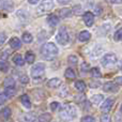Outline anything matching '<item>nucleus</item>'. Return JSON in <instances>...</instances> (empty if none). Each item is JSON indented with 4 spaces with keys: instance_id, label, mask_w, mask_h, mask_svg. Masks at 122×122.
<instances>
[{
    "instance_id": "39448f33",
    "label": "nucleus",
    "mask_w": 122,
    "mask_h": 122,
    "mask_svg": "<svg viewBox=\"0 0 122 122\" xmlns=\"http://www.w3.org/2000/svg\"><path fill=\"white\" fill-rule=\"evenodd\" d=\"M44 71H45L44 63H36L31 69V76L33 78H40L44 74Z\"/></svg>"
},
{
    "instance_id": "c9c22d12",
    "label": "nucleus",
    "mask_w": 122,
    "mask_h": 122,
    "mask_svg": "<svg viewBox=\"0 0 122 122\" xmlns=\"http://www.w3.org/2000/svg\"><path fill=\"white\" fill-rule=\"evenodd\" d=\"M84 100H85V95H77V97H75V101H76V102H78V103H79L80 101L82 102Z\"/></svg>"
},
{
    "instance_id": "412c9836",
    "label": "nucleus",
    "mask_w": 122,
    "mask_h": 122,
    "mask_svg": "<svg viewBox=\"0 0 122 122\" xmlns=\"http://www.w3.org/2000/svg\"><path fill=\"white\" fill-rule=\"evenodd\" d=\"M75 88L77 89L78 91H84L86 89V84H85L82 80H77L75 82Z\"/></svg>"
},
{
    "instance_id": "a211bd4d",
    "label": "nucleus",
    "mask_w": 122,
    "mask_h": 122,
    "mask_svg": "<svg viewBox=\"0 0 122 122\" xmlns=\"http://www.w3.org/2000/svg\"><path fill=\"white\" fill-rule=\"evenodd\" d=\"M13 61H14V63L16 65H18V66H23V65L25 64V61H24V58L21 57V55H16L13 58Z\"/></svg>"
},
{
    "instance_id": "4c0bfd02",
    "label": "nucleus",
    "mask_w": 122,
    "mask_h": 122,
    "mask_svg": "<svg viewBox=\"0 0 122 122\" xmlns=\"http://www.w3.org/2000/svg\"><path fill=\"white\" fill-rule=\"evenodd\" d=\"M8 57H9V51H4V53H2L1 56H0L1 59H6Z\"/></svg>"
},
{
    "instance_id": "9b49d317",
    "label": "nucleus",
    "mask_w": 122,
    "mask_h": 122,
    "mask_svg": "<svg viewBox=\"0 0 122 122\" xmlns=\"http://www.w3.org/2000/svg\"><path fill=\"white\" fill-rule=\"evenodd\" d=\"M61 85V80L59 78H51V80H48V82H47V86L49 87V88H58Z\"/></svg>"
},
{
    "instance_id": "72a5a7b5",
    "label": "nucleus",
    "mask_w": 122,
    "mask_h": 122,
    "mask_svg": "<svg viewBox=\"0 0 122 122\" xmlns=\"http://www.w3.org/2000/svg\"><path fill=\"white\" fill-rule=\"evenodd\" d=\"M58 107H59V103H58V102H53V103L51 104V109L53 110V112L58 109Z\"/></svg>"
},
{
    "instance_id": "a19ab883",
    "label": "nucleus",
    "mask_w": 122,
    "mask_h": 122,
    "mask_svg": "<svg viewBox=\"0 0 122 122\" xmlns=\"http://www.w3.org/2000/svg\"><path fill=\"white\" fill-rule=\"evenodd\" d=\"M109 120V118H108L107 115H104L103 117H102V121H108Z\"/></svg>"
},
{
    "instance_id": "79ce46f5",
    "label": "nucleus",
    "mask_w": 122,
    "mask_h": 122,
    "mask_svg": "<svg viewBox=\"0 0 122 122\" xmlns=\"http://www.w3.org/2000/svg\"><path fill=\"white\" fill-rule=\"evenodd\" d=\"M29 1V3H31V4H36L39 2V0H28Z\"/></svg>"
},
{
    "instance_id": "6e6552de",
    "label": "nucleus",
    "mask_w": 122,
    "mask_h": 122,
    "mask_svg": "<svg viewBox=\"0 0 122 122\" xmlns=\"http://www.w3.org/2000/svg\"><path fill=\"white\" fill-rule=\"evenodd\" d=\"M84 21L88 27L92 26L93 23H94V15H93L91 12H86L84 14Z\"/></svg>"
},
{
    "instance_id": "2f4dec72",
    "label": "nucleus",
    "mask_w": 122,
    "mask_h": 122,
    "mask_svg": "<svg viewBox=\"0 0 122 122\" xmlns=\"http://www.w3.org/2000/svg\"><path fill=\"white\" fill-rule=\"evenodd\" d=\"M8 100V97L5 95V93H0V105L4 104Z\"/></svg>"
},
{
    "instance_id": "a878e982",
    "label": "nucleus",
    "mask_w": 122,
    "mask_h": 122,
    "mask_svg": "<svg viewBox=\"0 0 122 122\" xmlns=\"http://www.w3.org/2000/svg\"><path fill=\"white\" fill-rule=\"evenodd\" d=\"M91 75L93 76V77L95 78H99L101 77V72H100V70L97 69V67H93V69H91Z\"/></svg>"
},
{
    "instance_id": "aec40b11",
    "label": "nucleus",
    "mask_w": 122,
    "mask_h": 122,
    "mask_svg": "<svg viewBox=\"0 0 122 122\" xmlns=\"http://www.w3.org/2000/svg\"><path fill=\"white\" fill-rule=\"evenodd\" d=\"M103 95L102 94H95L92 97V99H91V101H92L93 104H95V105H99L100 103H101L102 101H103Z\"/></svg>"
},
{
    "instance_id": "f704fd0d",
    "label": "nucleus",
    "mask_w": 122,
    "mask_h": 122,
    "mask_svg": "<svg viewBox=\"0 0 122 122\" xmlns=\"http://www.w3.org/2000/svg\"><path fill=\"white\" fill-rule=\"evenodd\" d=\"M81 121H95V119L91 116H86V117H82Z\"/></svg>"
},
{
    "instance_id": "4be33fe9",
    "label": "nucleus",
    "mask_w": 122,
    "mask_h": 122,
    "mask_svg": "<svg viewBox=\"0 0 122 122\" xmlns=\"http://www.w3.org/2000/svg\"><path fill=\"white\" fill-rule=\"evenodd\" d=\"M3 85H4V87H14L15 86V81H14V79H13V78L8 77V78H5V79H4Z\"/></svg>"
},
{
    "instance_id": "e433bc0d",
    "label": "nucleus",
    "mask_w": 122,
    "mask_h": 122,
    "mask_svg": "<svg viewBox=\"0 0 122 122\" xmlns=\"http://www.w3.org/2000/svg\"><path fill=\"white\" fill-rule=\"evenodd\" d=\"M28 80H29V78H28L27 76H23V77H20V82L21 84H27Z\"/></svg>"
},
{
    "instance_id": "37998d69",
    "label": "nucleus",
    "mask_w": 122,
    "mask_h": 122,
    "mask_svg": "<svg viewBox=\"0 0 122 122\" xmlns=\"http://www.w3.org/2000/svg\"><path fill=\"white\" fill-rule=\"evenodd\" d=\"M122 0H112V3H121Z\"/></svg>"
},
{
    "instance_id": "f8f14e48",
    "label": "nucleus",
    "mask_w": 122,
    "mask_h": 122,
    "mask_svg": "<svg viewBox=\"0 0 122 122\" xmlns=\"http://www.w3.org/2000/svg\"><path fill=\"white\" fill-rule=\"evenodd\" d=\"M90 38H91V34L88 31H81L79 33V36H78V39L81 42H87V41L90 40Z\"/></svg>"
},
{
    "instance_id": "bb28decb",
    "label": "nucleus",
    "mask_w": 122,
    "mask_h": 122,
    "mask_svg": "<svg viewBox=\"0 0 122 122\" xmlns=\"http://www.w3.org/2000/svg\"><path fill=\"white\" fill-rule=\"evenodd\" d=\"M36 120H39V121H49V120H51V117L49 114H43V115H41Z\"/></svg>"
},
{
    "instance_id": "4468645a",
    "label": "nucleus",
    "mask_w": 122,
    "mask_h": 122,
    "mask_svg": "<svg viewBox=\"0 0 122 122\" xmlns=\"http://www.w3.org/2000/svg\"><path fill=\"white\" fill-rule=\"evenodd\" d=\"M64 76L67 78V79H74V78L76 77V74L72 67H67L64 72Z\"/></svg>"
},
{
    "instance_id": "f257e3e1",
    "label": "nucleus",
    "mask_w": 122,
    "mask_h": 122,
    "mask_svg": "<svg viewBox=\"0 0 122 122\" xmlns=\"http://www.w3.org/2000/svg\"><path fill=\"white\" fill-rule=\"evenodd\" d=\"M41 54L46 60H53L58 54V47L54 43H46L41 48Z\"/></svg>"
},
{
    "instance_id": "a18cd8bd",
    "label": "nucleus",
    "mask_w": 122,
    "mask_h": 122,
    "mask_svg": "<svg viewBox=\"0 0 122 122\" xmlns=\"http://www.w3.org/2000/svg\"><path fill=\"white\" fill-rule=\"evenodd\" d=\"M120 112H121V114H122V105H121V107H120Z\"/></svg>"
},
{
    "instance_id": "6ab92c4d",
    "label": "nucleus",
    "mask_w": 122,
    "mask_h": 122,
    "mask_svg": "<svg viewBox=\"0 0 122 122\" xmlns=\"http://www.w3.org/2000/svg\"><path fill=\"white\" fill-rule=\"evenodd\" d=\"M34 59H36V56L32 51H27L26 53V62L27 63H33L34 62Z\"/></svg>"
},
{
    "instance_id": "5701e85b",
    "label": "nucleus",
    "mask_w": 122,
    "mask_h": 122,
    "mask_svg": "<svg viewBox=\"0 0 122 122\" xmlns=\"http://www.w3.org/2000/svg\"><path fill=\"white\" fill-rule=\"evenodd\" d=\"M5 95L8 97H13V95L16 93V91H15V89H14V87H6V89H5Z\"/></svg>"
},
{
    "instance_id": "473e14b6",
    "label": "nucleus",
    "mask_w": 122,
    "mask_h": 122,
    "mask_svg": "<svg viewBox=\"0 0 122 122\" xmlns=\"http://www.w3.org/2000/svg\"><path fill=\"white\" fill-rule=\"evenodd\" d=\"M5 40H6L5 33H3V32H0V46H1V45L3 44L4 42H5Z\"/></svg>"
},
{
    "instance_id": "1a4fd4ad",
    "label": "nucleus",
    "mask_w": 122,
    "mask_h": 122,
    "mask_svg": "<svg viewBox=\"0 0 122 122\" xmlns=\"http://www.w3.org/2000/svg\"><path fill=\"white\" fill-rule=\"evenodd\" d=\"M112 105H114V100L112 99H107L105 102L103 103V105L101 106V110L103 112H108L110 109H112Z\"/></svg>"
},
{
    "instance_id": "ea45409f",
    "label": "nucleus",
    "mask_w": 122,
    "mask_h": 122,
    "mask_svg": "<svg viewBox=\"0 0 122 122\" xmlns=\"http://www.w3.org/2000/svg\"><path fill=\"white\" fill-rule=\"evenodd\" d=\"M116 82L118 85H122V76H119V77H116Z\"/></svg>"
},
{
    "instance_id": "58836bf2",
    "label": "nucleus",
    "mask_w": 122,
    "mask_h": 122,
    "mask_svg": "<svg viewBox=\"0 0 122 122\" xmlns=\"http://www.w3.org/2000/svg\"><path fill=\"white\" fill-rule=\"evenodd\" d=\"M57 1H58V3H60V4H66V3H70L72 0H57Z\"/></svg>"
},
{
    "instance_id": "0eeeda50",
    "label": "nucleus",
    "mask_w": 122,
    "mask_h": 122,
    "mask_svg": "<svg viewBox=\"0 0 122 122\" xmlns=\"http://www.w3.org/2000/svg\"><path fill=\"white\" fill-rule=\"evenodd\" d=\"M103 90L106 91V92H117V91L119 90V87L117 86L115 82H107V84H105L103 86Z\"/></svg>"
},
{
    "instance_id": "f3484780",
    "label": "nucleus",
    "mask_w": 122,
    "mask_h": 122,
    "mask_svg": "<svg viewBox=\"0 0 122 122\" xmlns=\"http://www.w3.org/2000/svg\"><path fill=\"white\" fill-rule=\"evenodd\" d=\"M47 23L51 26H56L59 23V18H58L56 15H49L48 18H47Z\"/></svg>"
},
{
    "instance_id": "dca6fc26",
    "label": "nucleus",
    "mask_w": 122,
    "mask_h": 122,
    "mask_svg": "<svg viewBox=\"0 0 122 122\" xmlns=\"http://www.w3.org/2000/svg\"><path fill=\"white\" fill-rule=\"evenodd\" d=\"M60 16L62 17V18H66V17L71 16L72 15V10L69 8H64V9H61L60 12H59Z\"/></svg>"
},
{
    "instance_id": "cd10ccee",
    "label": "nucleus",
    "mask_w": 122,
    "mask_h": 122,
    "mask_svg": "<svg viewBox=\"0 0 122 122\" xmlns=\"http://www.w3.org/2000/svg\"><path fill=\"white\" fill-rule=\"evenodd\" d=\"M80 70H81V72H84V73H87V72L90 71V64L87 62H82L81 66H80Z\"/></svg>"
},
{
    "instance_id": "9d476101",
    "label": "nucleus",
    "mask_w": 122,
    "mask_h": 122,
    "mask_svg": "<svg viewBox=\"0 0 122 122\" xmlns=\"http://www.w3.org/2000/svg\"><path fill=\"white\" fill-rule=\"evenodd\" d=\"M20 102L26 108H30L31 107V102H30V97L27 94H23L20 97Z\"/></svg>"
},
{
    "instance_id": "b1692460",
    "label": "nucleus",
    "mask_w": 122,
    "mask_h": 122,
    "mask_svg": "<svg viewBox=\"0 0 122 122\" xmlns=\"http://www.w3.org/2000/svg\"><path fill=\"white\" fill-rule=\"evenodd\" d=\"M21 39H23V41L25 43H31L32 42V36L30 33H28V32H25V33L23 34V36H21Z\"/></svg>"
},
{
    "instance_id": "c03bdc74",
    "label": "nucleus",
    "mask_w": 122,
    "mask_h": 122,
    "mask_svg": "<svg viewBox=\"0 0 122 122\" xmlns=\"http://www.w3.org/2000/svg\"><path fill=\"white\" fill-rule=\"evenodd\" d=\"M119 67H120V70L122 71V60L120 61V63H119Z\"/></svg>"
},
{
    "instance_id": "f03ea898",
    "label": "nucleus",
    "mask_w": 122,
    "mask_h": 122,
    "mask_svg": "<svg viewBox=\"0 0 122 122\" xmlns=\"http://www.w3.org/2000/svg\"><path fill=\"white\" fill-rule=\"evenodd\" d=\"M76 114H77V112H76L75 106L71 105V104H66L61 109L60 117L62 119H73L76 117Z\"/></svg>"
},
{
    "instance_id": "2eb2a0df",
    "label": "nucleus",
    "mask_w": 122,
    "mask_h": 122,
    "mask_svg": "<svg viewBox=\"0 0 122 122\" xmlns=\"http://www.w3.org/2000/svg\"><path fill=\"white\" fill-rule=\"evenodd\" d=\"M0 117H1L2 119H9L11 117V109L9 107H4L3 109H1V112H0Z\"/></svg>"
},
{
    "instance_id": "7ed1b4c3",
    "label": "nucleus",
    "mask_w": 122,
    "mask_h": 122,
    "mask_svg": "<svg viewBox=\"0 0 122 122\" xmlns=\"http://www.w3.org/2000/svg\"><path fill=\"white\" fill-rule=\"evenodd\" d=\"M54 8V1L53 0H42V2L40 3L38 9V14L43 15L48 13L51 9Z\"/></svg>"
},
{
    "instance_id": "c756f323",
    "label": "nucleus",
    "mask_w": 122,
    "mask_h": 122,
    "mask_svg": "<svg viewBox=\"0 0 122 122\" xmlns=\"http://www.w3.org/2000/svg\"><path fill=\"white\" fill-rule=\"evenodd\" d=\"M8 70H9V64L6 62H4V61H1L0 62V71L8 72Z\"/></svg>"
},
{
    "instance_id": "c85d7f7f",
    "label": "nucleus",
    "mask_w": 122,
    "mask_h": 122,
    "mask_svg": "<svg viewBox=\"0 0 122 122\" xmlns=\"http://www.w3.org/2000/svg\"><path fill=\"white\" fill-rule=\"evenodd\" d=\"M114 39H115V41H122V28H120L119 30L116 31Z\"/></svg>"
},
{
    "instance_id": "7c9ffc66",
    "label": "nucleus",
    "mask_w": 122,
    "mask_h": 122,
    "mask_svg": "<svg viewBox=\"0 0 122 122\" xmlns=\"http://www.w3.org/2000/svg\"><path fill=\"white\" fill-rule=\"evenodd\" d=\"M36 119L38 118H36V117L33 116V114H28V115H26L25 116V120L26 121H36Z\"/></svg>"
},
{
    "instance_id": "423d86ee",
    "label": "nucleus",
    "mask_w": 122,
    "mask_h": 122,
    "mask_svg": "<svg viewBox=\"0 0 122 122\" xmlns=\"http://www.w3.org/2000/svg\"><path fill=\"white\" fill-rule=\"evenodd\" d=\"M116 62H117V57L115 54H107V55H105L103 57V59H102V64L105 67L112 66Z\"/></svg>"
},
{
    "instance_id": "393cba45",
    "label": "nucleus",
    "mask_w": 122,
    "mask_h": 122,
    "mask_svg": "<svg viewBox=\"0 0 122 122\" xmlns=\"http://www.w3.org/2000/svg\"><path fill=\"white\" fill-rule=\"evenodd\" d=\"M67 62L72 65H76L78 62V59L75 55H71V56H69V58H67Z\"/></svg>"
},
{
    "instance_id": "20e7f679",
    "label": "nucleus",
    "mask_w": 122,
    "mask_h": 122,
    "mask_svg": "<svg viewBox=\"0 0 122 122\" xmlns=\"http://www.w3.org/2000/svg\"><path fill=\"white\" fill-rule=\"evenodd\" d=\"M56 40L59 43L60 45H66L67 42H69V34H67V31L64 27H61L59 30H58V33L56 36Z\"/></svg>"
},
{
    "instance_id": "ddd939ff",
    "label": "nucleus",
    "mask_w": 122,
    "mask_h": 122,
    "mask_svg": "<svg viewBox=\"0 0 122 122\" xmlns=\"http://www.w3.org/2000/svg\"><path fill=\"white\" fill-rule=\"evenodd\" d=\"M10 46L13 49H17L20 47V40L18 38H12L10 41Z\"/></svg>"
}]
</instances>
